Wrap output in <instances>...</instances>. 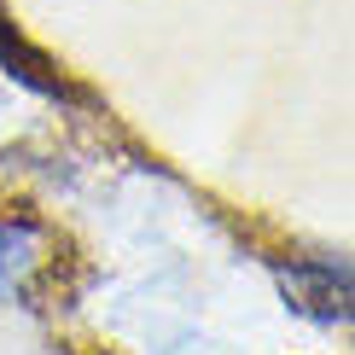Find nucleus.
Here are the masks:
<instances>
[{
    "mask_svg": "<svg viewBox=\"0 0 355 355\" xmlns=\"http://www.w3.org/2000/svg\"><path fill=\"white\" fill-rule=\"evenodd\" d=\"M47 250V227L24 210H0V303H18L29 291V279L41 268Z\"/></svg>",
    "mask_w": 355,
    "mask_h": 355,
    "instance_id": "f03ea898",
    "label": "nucleus"
},
{
    "mask_svg": "<svg viewBox=\"0 0 355 355\" xmlns=\"http://www.w3.org/2000/svg\"><path fill=\"white\" fill-rule=\"evenodd\" d=\"M279 279H286V297L297 303L309 320H320V327L349 320V262H338V257H297Z\"/></svg>",
    "mask_w": 355,
    "mask_h": 355,
    "instance_id": "f257e3e1",
    "label": "nucleus"
},
{
    "mask_svg": "<svg viewBox=\"0 0 355 355\" xmlns=\"http://www.w3.org/2000/svg\"><path fill=\"white\" fill-rule=\"evenodd\" d=\"M0 64H6V76H18V82H24L29 94H47V99L64 94V82L53 76V64H47L35 47H29V41H24L6 18H0Z\"/></svg>",
    "mask_w": 355,
    "mask_h": 355,
    "instance_id": "7ed1b4c3",
    "label": "nucleus"
}]
</instances>
